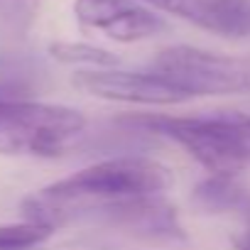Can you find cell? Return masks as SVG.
<instances>
[{
	"mask_svg": "<svg viewBox=\"0 0 250 250\" xmlns=\"http://www.w3.org/2000/svg\"><path fill=\"white\" fill-rule=\"evenodd\" d=\"M172 182L169 167L152 157H110L35 191L22 201V213L25 221L44 223L54 230L81 221L98 223L101 213L113 204L165 194Z\"/></svg>",
	"mask_w": 250,
	"mask_h": 250,
	"instance_id": "6da1fadb",
	"label": "cell"
},
{
	"mask_svg": "<svg viewBox=\"0 0 250 250\" xmlns=\"http://www.w3.org/2000/svg\"><path fill=\"white\" fill-rule=\"evenodd\" d=\"M86 128V115L71 105L0 96V155L64 157L83 143Z\"/></svg>",
	"mask_w": 250,
	"mask_h": 250,
	"instance_id": "7a4b0ae2",
	"label": "cell"
},
{
	"mask_svg": "<svg viewBox=\"0 0 250 250\" xmlns=\"http://www.w3.org/2000/svg\"><path fill=\"white\" fill-rule=\"evenodd\" d=\"M147 69L169 81L187 98L250 93V57L174 44L160 49Z\"/></svg>",
	"mask_w": 250,
	"mask_h": 250,
	"instance_id": "3957f363",
	"label": "cell"
},
{
	"mask_svg": "<svg viewBox=\"0 0 250 250\" xmlns=\"http://www.w3.org/2000/svg\"><path fill=\"white\" fill-rule=\"evenodd\" d=\"M138 125L169 138L184 147L208 174L238 177L245 169L240 157L230 115L216 118H179V115H145L138 118Z\"/></svg>",
	"mask_w": 250,
	"mask_h": 250,
	"instance_id": "277c9868",
	"label": "cell"
},
{
	"mask_svg": "<svg viewBox=\"0 0 250 250\" xmlns=\"http://www.w3.org/2000/svg\"><path fill=\"white\" fill-rule=\"evenodd\" d=\"M71 83L86 96L118 101V103H138V105H177L189 101L169 81L155 71H125V69H81L74 74Z\"/></svg>",
	"mask_w": 250,
	"mask_h": 250,
	"instance_id": "5b68a950",
	"label": "cell"
},
{
	"mask_svg": "<svg viewBox=\"0 0 250 250\" xmlns=\"http://www.w3.org/2000/svg\"><path fill=\"white\" fill-rule=\"evenodd\" d=\"M74 15L86 30L130 44L167 30L165 18L140 0H74Z\"/></svg>",
	"mask_w": 250,
	"mask_h": 250,
	"instance_id": "8992f818",
	"label": "cell"
},
{
	"mask_svg": "<svg viewBox=\"0 0 250 250\" xmlns=\"http://www.w3.org/2000/svg\"><path fill=\"white\" fill-rule=\"evenodd\" d=\"M140 3L226 40H243L250 35V0H140Z\"/></svg>",
	"mask_w": 250,
	"mask_h": 250,
	"instance_id": "52a82bcc",
	"label": "cell"
},
{
	"mask_svg": "<svg viewBox=\"0 0 250 250\" xmlns=\"http://www.w3.org/2000/svg\"><path fill=\"white\" fill-rule=\"evenodd\" d=\"M98 223L128 230L145 240H182L184 228L177 208L162 196H140L113 204L98 218Z\"/></svg>",
	"mask_w": 250,
	"mask_h": 250,
	"instance_id": "ba28073f",
	"label": "cell"
},
{
	"mask_svg": "<svg viewBox=\"0 0 250 250\" xmlns=\"http://www.w3.org/2000/svg\"><path fill=\"white\" fill-rule=\"evenodd\" d=\"M194 199L204 211H238L245 199V189L235 182V177L211 174L196 187Z\"/></svg>",
	"mask_w": 250,
	"mask_h": 250,
	"instance_id": "9c48e42d",
	"label": "cell"
},
{
	"mask_svg": "<svg viewBox=\"0 0 250 250\" xmlns=\"http://www.w3.org/2000/svg\"><path fill=\"white\" fill-rule=\"evenodd\" d=\"M49 54L62 64H86L91 69H110L118 64V57L113 52L86 42H54L49 47Z\"/></svg>",
	"mask_w": 250,
	"mask_h": 250,
	"instance_id": "30bf717a",
	"label": "cell"
},
{
	"mask_svg": "<svg viewBox=\"0 0 250 250\" xmlns=\"http://www.w3.org/2000/svg\"><path fill=\"white\" fill-rule=\"evenodd\" d=\"M54 235V228L35 221L0 226V250H37Z\"/></svg>",
	"mask_w": 250,
	"mask_h": 250,
	"instance_id": "8fae6325",
	"label": "cell"
},
{
	"mask_svg": "<svg viewBox=\"0 0 250 250\" xmlns=\"http://www.w3.org/2000/svg\"><path fill=\"white\" fill-rule=\"evenodd\" d=\"M230 125H233V135H235L240 157L248 167L250 165V115H230Z\"/></svg>",
	"mask_w": 250,
	"mask_h": 250,
	"instance_id": "7c38bea8",
	"label": "cell"
},
{
	"mask_svg": "<svg viewBox=\"0 0 250 250\" xmlns=\"http://www.w3.org/2000/svg\"><path fill=\"white\" fill-rule=\"evenodd\" d=\"M238 211H243V216H245V228L250 230V194H245V199H243V204L238 206Z\"/></svg>",
	"mask_w": 250,
	"mask_h": 250,
	"instance_id": "4fadbf2b",
	"label": "cell"
}]
</instances>
